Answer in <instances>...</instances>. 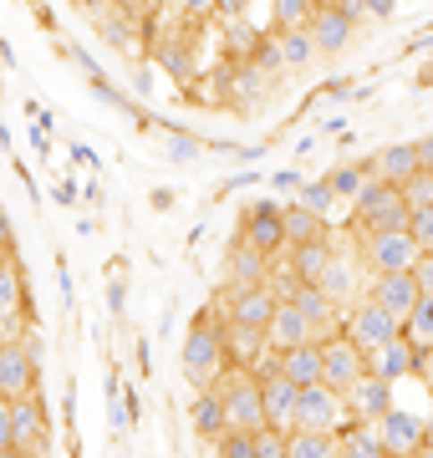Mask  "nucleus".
Masks as SVG:
<instances>
[{"label": "nucleus", "instance_id": "nucleus-50", "mask_svg": "<svg viewBox=\"0 0 433 458\" xmlns=\"http://www.w3.org/2000/svg\"><path fill=\"white\" fill-rule=\"evenodd\" d=\"M153 209H174V189H153Z\"/></svg>", "mask_w": 433, "mask_h": 458}, {"label": "nucleus", "instance_id": "nucleus-17", "mask_svg": "<svg viewBox=\"0 0 433 458\" xmlns=\"http://www.w3.org/2000/svg\"><path fill=\"white\" fill-rule=\"evenodd\" d=\"M296 397H301V387H291L281 372L266 377V382H260V408H266V428H276V433H291V412H296Z\"/></svg>", "mask_w": 433, "mask_h": 458}, {"label": "nucleus", "instance_id": "nucleus-24", "mask_svg": "<svg viewBox=\"0 0 433 458\" xmlns=\"http://www.w3.org/2000/svg\"><path fill=\"white\" fill-rule=\"evenodd\" d=\"M189 423H194V433H200V438H219V433H225V403H219L215 387H204V393L194 397Z\"/></svg>", "mask_w": 433, "mask_h": 458}, {"label": "nucleus", "instance_id": "nucleus-1", "mask_svg": "<svg viewBox=\"0 0 433 458\" xmlns=\"http://www.w3.org/2000/svg\"><path fill=\"white\" fill-rule=\"evenodd\" d=\"M215 393L225 403V433H260L266 408H260V377L245 367H225L215 377Z\"/></svg>", "mask_w": 433, "mask_h": 458}, {"label": "nucleus", "instance_id": "nucleus-21", "mask_svg": "<svg viewBox=\"0 0 433 458\" xmlns=\"http://www.w3.org/2000/svg\"><path fill=\"white\" fill-rule=\"evenodd\" d=\"M367 372L372 377H383V382H398V377H408V372H418V352L408 342H387V346H378L372 357H367Z\"/></svg>", "mask_w": 433, "mask_h": 458}, {"label": "nucleus", "instance_id": "nucleus-30", "mask_svg": "<svg viewBox=\"0 0 433 458\" xmlns=\"http://www.w3.org/2000/svg\"><path fill=\"white\" fill-rule=\"evenodd\" d=\"M311 0H270V16H276V31H306L311 26Z\"/></svg>", "mask_w": 433, "mask_h": 458}, {"label": "nucleus", "instance_id": "nucleus-40", "mask_svg": "<svg viewBox=\"0 0 433 458\" xmlns=\"http://www.w3.org/2000/svg\"><path fill=\"white\" fill-rule=\"evenodd\" d=\"M408 276H413L418 295H433V250H429V255H418V260H413V270H408Z\"/></svg>", "mask_w": 433, "mask_h": 458}, {"label": "nucleus", "instance_id": "nucleus-37", "mask_svg": "<svg viewBox=\"0 0 433 458\" xmlns=\"http://www.w3.org/2000/svg\"><path fill=\"white\" fill-rule=\"evenodd\" d=\"M408 240L418 245V255H429V250H433V209L408 214Z\"/></svg>", "mask_w": 433, "mask_h": 458}, {"label": "nucleus", "instance_id": "nucleus-8", "mask_svg": "<svg viewBox=\"0 0 433 458\" xmlns=\"http://www.w3.org/2000/svg\"><path fill=\"white\" fill-rule=\"evenodd\" d=\"M41 346H0V397L16 403V397H31L36 382H41Z\"/></svg>", "mask_w": 433, "mask_h": 458}, {"label": "nucleus", "instance_id": "nucleus-52", "mask_svg": "<svg viewBox=\"0 0 433 458\" xmlns=\"http://www.w3.org/2000/svg\"><path fill=\"white\" fill-rule=\"evenodd\" d=\"M311 5H321V0H311Z\"/></svg>", "mask_w": 433, "mask_h": 458}, {"label": "nucleus", "instance_id": "nucleus-6", "mask_svg": "<svg viewBox=\"0 0 433 458\" xmlns=\"http://www.w3.org/2000/svg\"><path fill=\"white\" fill-rule=\"evenodd\" d=\"M11 448L26 458H47V448H51V423L36 393L11 403Z\"/></svg>", "mask_w": 433, "mask_h": 458}, {"label": "nucleus", "instance_id": "nucleus-2", "mask_svg": "<svg viewBox=\"0 0 433 458\" xmlns=\"http://www.w3.org/2000/svg\"><path fill=\"white\" fill-rule=\"evenodd\" d=\"M219 321H225V316H219ZM219 321H209V316H204V321H194V327H189V336H183V377H189V382H194V387H215V377L225 372V367H230V361H225V346H219Z\"/></svg>", "mask_w": 433, "mask_h": 458}, {"label": "nucleus", "instance_id": "nucleus-39", "mask_svg": "<svg viewBox=\"0 0 433 458\" xmlns=\"http://www.w3.org/2000/svg\"><path fill=\"white\" fill-rule=\"evenodd\" d=\"M255 458H285V433L260 428V433H255Z\"/></svg>", "mask_w": 433, "mask_h": 458}, {"label": "nucleus", "instance_id": "nucleus-35", "mask_svg": "<svg viewBox=\"0 0 433 458\" xmlns=\"http://www.w3.org/2000/svg\"><path fill=\"white\" fill-rule=\"evenodd\" d=\"M362 164H342V168H332V174H327V189H332V199H357V189H362Z\"/></svg>", "mask_w": 433, "mask_h": 458}, {"label": "nucleus", "instance_id": "nucleus-26", "mask_svg": "<svg viewBox=\"0 0 433 458\" xmlns=\"http://www.w3.org/2000/svg\"><path fill=\"white\" fill-rule=\"evenodd\" d=\"M403 331H408V346L413 352H433V295H418V306L408 311Z\"/></svg>", "mask_w": 433, "mask_h": 458}, {"label": "nucleus", "instance_id": "nucleus-41", "mask_svg": "<svg viewBox=\"0 0 433 458\" xmlns=\"http://www.w3.org/2000/svg\"><path fill=\"white\" fill-rule=\"evenodd\" d=\"M128 36H133V26H128L123 16H107V21H102V41H107V47H128Z\"/></svg>", "mask_w": 433, "mask_h": 458}, {"label": "nucleus", "instance_id": "nucleus-9", "mask_svg": "<svg viewBox=\"0 0 433 458\" xmlns=\"http://www.w3.org/2000/svg\"><path fill=\"white\" fill-rule=\"evenodd\" d=\"M372 433H378V443H383L387 458H413L423 443H429V433H423V418L418 412H403V408H387L378 423H372Z\"/></svg>", "mask_w": 433, "mask_h": 458}, {"label": "nucleus", "instance_id": "nucleus-47", "mask_svg": "<svg viewBox=\"0 0 433 458\" xmlns=\"http://www.w3.org/2000/svg\"><path fill=\"white\" fill-rule=\"evenodd\" d=\"M179 5H183V16H194V21L215 11V0H179Z\"/></svg>", "mask_w": 433, "mask_h": 458}, {"label": "nucleus", "instance_id": "nucleus-16", "mask_svg": "<svg viewBox=\"0 0 433 458\" xmlns=\"http://www.w3.org/2000/svg\"><path fill=\"white\" fill-rule=\"evenodd\" d=\"M362 174L367 179H383V183H393V189H403V183L418 174V153H413V143H393V148H383L378 158H367L362 164Z\"/></svg>", "mask_w": 433, "mask_h": 458}, {"label": "nucleus", "instance_id": "nucleus-4", "mask_svg": "<svg viewBox=\"0 0 433 458\" xmlns=\"http://www.w3.org/2000/svg\"><path fill=\"white\" fill-rule=\"evenodd\" d=\"M281 199H255L250 209H245V219H240V245H250L255 255H266V260H276L285 250V234H281Z\"/></svg>", "mask_w": 433, "mask_h": 458}, {"label": "nucleus", "instance_id": "nucleus-32", "mask_svg": "<svg viewBox=\"0 0 433 458\" xmlns=\"http://www.w3.org/2000/svg\"><path fill=\"white\" fill-rule=\"evenodd\" d=\"M276 56H281V66H306L311 56H317V47H311L306 31H285L281 41H276Z\"/></svg>", "mask_w": 433, "mask_h": 458}, {"label": "nucleus", "instance_id": "nucleus-15", "mask_svg": "<svg viewBox=\"0 0 433 458\" xmlns=\"http://www.w3.org/2000/svg\"><path fill=\"white\" fill-rule=\"evenodd\" d=\"M219 346H225V361L230 367H245L250 372L255 361L266 357V331H250V327H234V321H219Z\"/></svg>", "mask_w": 433, "mask_h": 458}, {"label": "nucleus", "instance_id": "nucleus-45", "mask_svg": "<svg viewBox=\"0 0 433 458\" xmlns=\"http://www.w3.org/2000/svg\"><path fill=\"white\" fill-rule=\"evenodd\" d=\"M398 11V0H362V16H372V21H387Z\"/></svg>", "mask_w": 433, "mask_h": 458}, {"label": "nucleus", "instance_id": "nucleus-11", "mask_svg": "<svg viewBox=\"0 0 433 458\" xmlns=\"http://www.w3.org/2000/svg\"><path fill=\"white\" fill-rule=\"evenodd\" d=\"M387 408H393V382H383V377H372V372H362L342 393V412H352V423H378Z\"/></svg>", "mask_w": 433, "mask_h": 458}, {"label": "nucleus", "instance_id": "nucleus-29", "mask_svg": "<svg viewBox=\"0 0 433 458\" xmlns=\"http://www.w3.org/2000/svg\"><path fill=\"white\" fill-rule=\"evenodd\" d=\"M21 301H26V280H21L16 260L0 255V321L5 316H21Z\"/></svg>", "mask_w": 433, "mask_h": 458}, {"label": "nucleus", "instance_id": "nucleus-7", "mask_svg": "<svg viewBox=\"0 0 433 458\" xmlns=\"http://www.w3.org/2000/svg\"><path fill=\"white\" fill-rule=\"evenodd\" d=\"M342 418H347L342 412V397L317 382V387H301L296 412H291V433H336Z\"/></svg>", "mask_w": 433, "mask_h": 458}, {"label": "nucleus", "instance_id": "nucleus-34", "mask_svg": "<svg viewBox=\"0 0 433 458\" xmlns=\"http://www.w3.org/2000/svg\"><path fill=\"white\" fill-rule=\"evenodd\" d=\"M398 199L408 204V214H418V209H433V174H423V168H418L413 179H408V183L398 189Z\"/></svg>", "mask_w": 433, "mask_h": 458}, {"label": "nucleus", "instance_id": "nucleus-49", "mask_svg": "<svg viewBox=\"0 0 433 458\" xmlns=\"http://www.w3.org/2000/svg\"><path fill=\"white\" fill-rule=\"evenodd\" d=\"M0 448H11V403L0 397Z\"/></svg>", "mask_w": 433, "mask_h": 458}, {"label": "nucleus", "instance_id": "nucleus-5", "mask_svg": "<svg viewBox=\"0 0 433 458\" xmlns=\"http://www.w3.org/2000/svg\"><path fill=\"white\" fill-rule=\"evenodd\" d=\"M357 260L372 276H403V270H413L418 245L408 240V229H398V234H367V240H357Z\"/></svg>", "mask_w": 433, "mask_h": 458}, {"label": "nucleus", "instance_id": "nucleus-36", "mask_svg": "<svg viewBox=\"0 0 433 458\" xmlns=\"http://www.w3.org/2000/svg\"><path fill=\"white\" fill-rule=\"evenodd\" d=\"M296 204L327 219V209H332L336 199H332V189H327V179H317V183H301V189H296Z\"/></svg>", "mask_w": 433, "mask_h": 458}, {"label": "nucleus", "instance_id": "nucleus-44", "mask_svg": "<svg viewBox=\"0 0 433 458\" xmlns=\"http://www.w3.org/2000/svg\"><path fill=\"white\" fill-rule=\"evenodd\" d=\"M128 397H123V403H117V393H113V408H107V423H113V433H128Z\"/></svg>", "mask_w": 433, "mask_h": 458}, {"label": "nucleus", "instance_id": "nucleus-3", "mask_svg": "<svg viewBox=\"0 0 433 458\" xmlns=\"http://www.w3.org/2000/svg\"><path fill=\"white\" fill-rule=\"evenodd\" d=\"M342 336H347V342L357 346L362 357H372L378 346L398 342V336H403V327H398V321H393V316L383 311V306H372V301H367V295H362V301L352 306V316H347V321H342Z\"/></svg>", "mask_w": 433, "mask_h": 458}, {"label": "nucleus", "instance_id": "nucleus-19", "mask_svg": "<svg viewBox=\"0 0 433 458\" xmlns=\"http://www.w3.org/2000/svg\"><path fill=\"white\" fill-rule=\"evenodd\" d=\"M281 361V377L291 387H317L321 382V346L306 342V346H291V352H276Z\"/></svg>", "mask_w": 433, "mask_h": 458}, {"label": "nucleus", "instance_id": "nucleus-46", "mask_svg": "<svg viewBox=\"0 0 433 458\" xmlns=\"http://www.w3.org/2000/svg\"><path fill=\"white\" fill-rule=\"evenodd\" d=\"M413 153H418V168H423V174H433V132H429V138H418Z\"/></svg>", "mask_w": 433, "mask_h": 458}, {"label": "nucleus", "instance_id": "nucleus-23", "mask_svg": "<svg viewBox=\"0 0 433 458\" xmlns=\"http://www.w3.org/2000/svg\"><path fill=\"white\" fill-rule=\"evenodd\" d=\"M332 255H336V245L332 240H311V245H296L291 250V270H296V280L301 285H317L321 280V270H327V265H332Z\"/></svg>", "mask_w": 433, "mask_h": 458}, {"label": "nucleus", "instance_id": "nucleus-51", "mask_svg": "<svg viewBox=\"0 0 433 458\" xmlns=\"http://www.w3.org/2000/svg\"><path fill=\"white\" fill-rule=\"evenodd\" d=\"M0 458H26V454H16V448H0Z\"/></svg>", "mask_w": 433, "mask_h": 458}, {"label": "nucleus", "instance_id": "nucleus-14", "mask_svg": "<svg viewBox=\"0 0 433 458\" xmlns=\"http://www.w3.org/2000/svg\"><path fill=\"white\" fill-rule=\"evenodd\" d=\"M352 31H357V26H352V21L342 16V11H332V5H317V11H311V26H306L311 47L327 51V56L347 51V47H352Z\"/></svg>", "mask_w": 433, "mask_h": 458}, {"label": "nucleus", "instance_id": "nucleus-18", "mask_svg": "<svg viewBox=\"0 0 433 458\" xmlns=\"http://www.w3.org/2000/svg\"><path fill=\"white\" fill-rule=\"evenodd\" d=\"M266 270H270L266 255H255L250 245H240V240H234V245H230V276H225V295L255 291V285L266 280Z\"/></svg>", "mask_w": 433, "mask_h": 458}, {"label": "nucleus", "instance_id": "nucleus-28", "mask_svg": "<svg viewBox=\"0 0 433 458\" xmlns=\"http://www.w3.org/2000/svg\"><path fill=\"white\" fill-rule=\"evenodd\" d=\"M393 199H398V189H393V183H383V179H362V189H357V199H352V219H367V214L387 209Z\"/></svg>", "mask_w": 433, "mask_h": 458}, {"label": "nucleus", "instance_id": "nucleus-20", "mask_svg": "<svg viewBox=\"0 0 433 458\" xmlns=\"http://www.w3.org/2000/svg\"><path fill=\"white\" fill-rule=\"evenodd\" d=\"M281 234H285V250H296V245H311V240H332L327 234V219L311 209H301L296 199L281 209Z\"/></svg>", "mask_w": 433, "mask_h": 458}, {"label": "nucleus", "instance_id": "nucleus-31", "mask_svg": "<svg viewBox=\"0 0 433 458\" xmlns=\"http://www.w3.org/2000/svg\"><path fill=\"white\" fill-rule=\"evenodd\" d=\"M352 280H357V270H352L342 255H332V265H327L321 280H317V291L327 295V301H342V295H352Z\"/></svg>", "mask_w": 433, "mask_h": 458}, {"label": "nucleus", "instance_id": "nucleus-48", "mask_svg": "<svg viewBox=\"0 0 433 458\" xmlns=\"http://www.w3.org/2000/svg\"><path fill=\"white\" fill-rule=\"evenodd\" d=\"M270 183H276V194H296V189H301V179L291 174V168H285V174H276Z\"/></svg>", "mask_w": 433, "mask_h": 458}, {"label": "nucleus", "instance_id": "nucleus-13", "mask_svg": "<svg viewBox=\"0 0 433 458\" xmlns=\"http://www.w3.org/2000/svg\"><path fill=\"white\" fill-rule=\"evenodd\" d=\"M219 311H225V321H234V327L266 331V327H270V316H276V301H270V295L255 285V291L225 295V301H219Z\"/></svg>", "mask_w": 433, "mask_h": 458}, {"label": "nucleus", "instance_id": "nucleus-33", "mask_svg": "<svg viewBox=\"0 0 433 458\" xmlns=\"http://www.w3.org/2000/svg\"><path fill=\"white\" fill-rule=\"evenodd\" d=\"M225 47H230V56L250 62L255 51H260V31H255L250 21H230V31H225Z\"/></svg>", "mask_w": 433, "mask_h": 458}, {"label": "nucleus", "instance_id": "nucleus-22", "mask_svg": "<svg viewBox=\"0 0 433 458\" xmlns=\"http://www.w3.org/2000/svg\"><path fill=\"white\" fill-rule=\"evenodd\" d=\"M306 342H311V327L301 321L296 306H276V316H270V327H266L270 352H291V346H306Z\"/></svg>", "mask_w": 433, "mask_h": 458}, {"label": "nucleus", "instance_id": "nucleus-38", "mask_svg": "<svg viewBox=\"0 0 433 458\" xmlns=\"http://www.w3.org/2000/svg\"><path fill=\"white\" fill-rule=\"evenodd\" d=\"M219 458H255V433H219Z\"/></svg>", "mask_w": 433, "mask_h": 458}, {"label": "nucleus", "instance_id": "nucleus-27", "mask_svg": "<svg viewBox=\"0 0 433 458\" xmlns=\"http://www.w3.org/2000/svg\"><path fill=\"white\" fill-rule=\"evenodd\" d=\"M285 458H336V433H285Z\"/></svg>", "mask_w": 433, "mask_h": 458}, {"label": "nucleus", "instance_id": "nucleus-12", "mask_svg": "<svg viewBox=\"0 0 433 458\" xmlns=\"http://www.w3.org/2000/svg\"><path fill=\"white\" fill-rule=\"evenodd\" d=\"M367 301H372V306H383V311L403 327V321H408V311L418 306V285H413V276H408V270H403V276H378Z\"/></svg>", "mask_w": 433, "mask_h": 458}, {"label": "nucleus", "instance_id": "nucleus-42", "mask_svg": "<svg viewBox=\"0 0 433 458\" xmlns=\"http://www.w3.org/2000/svg\"><path fill=\"white\" fill-rule=\"evenodd\" d=\"M194 153H200V138H168V158L174 164H189Z\"/></svg>", "mask_w": 433, "mask_h": 458}, {"label": "nucleus", "instance_id": "nucleus-25", "mask_svg": "<svg viewBox=\"0 0 433 458\" xmlns=\"http://www.w3.org/2000/svg\"><path fill=\"white\" fill-rule=\"evenodd\" d=\"M336 458H387V454H383V443H378V433H372V423H352L336 438Z\"/></svg>", "mask_w": 433, "mask_h": 458}, {"label": "nucleus", "instance_id": "nucleus-43", "mask_svg": "<svg viewBox=\"0 0 433 458\" xmlns=\"http://www.w3.org/2000/svg\"><path fill=\"white\" fill-rule=\"evenodd\" d=\"M250 5H255V0H215V11L225 21H245V16H250Z\"/></svg>", "mask_w": 433, "mask_h": 458}, {"label": "nucleus", "instance_id": "nucleus-10", "mask_svg": "<svg viewBox=\"0 0 433 458\" xmlns=\"http://www.w3.org/2000/svg\"><path fill=\"white\" fill-rule=\"evenodd\" d=\"M362 372H367V357L347 342V336H332V342H321V387H332V393L342 397Z\"/></svg>", "mask_w": 433, "mask_h": 458}]
</instances>
